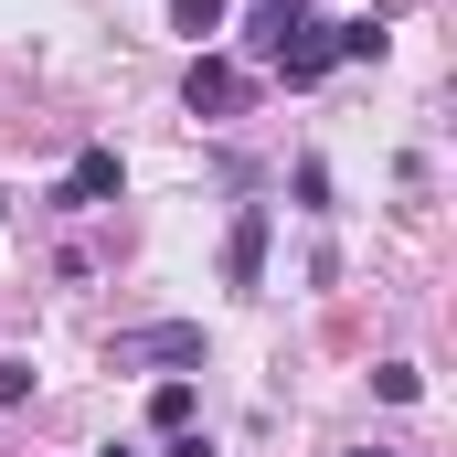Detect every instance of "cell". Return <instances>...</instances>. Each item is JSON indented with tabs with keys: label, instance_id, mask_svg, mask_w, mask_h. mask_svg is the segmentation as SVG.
<instances>
[{
	"label": "cell",
	"instance_id": "obj_1",
	"mask_svg": "<svg viewBox=\"0 0 457 457\" xmlns=\"http://www.w3.org/2000/svg\"><path fill=\"white\" fill-rule=\"evenodd\" d=\"M266 245H277V213H266V203H234V234H224V287L234 298L266 287Z\"/></svg>",
	"mask_w": 457,
	"mask_h": 457
},
{
	"label": "cell",
	"instance_id": "obj_2",
	"mask_svg": "<svg viewBox=\"0 0 457 457\" xmlns=\"http://www.w3.org/2000/svg\"><path fill=\"white\" fill-rule=\"evenodd\" d=\"M245 96H255V75L234 54H192V75H181V107L192 117H245Z\"/></svg>",
	"mask_w": 457,
	"mask_h": 457
},
{
	"label": "cell",
	"instance_id": "obj_3",
	"mask_svg": "<svg viewBox=\"0 0 457 457\" xmlns=\"http://www.w3.org/2000/svg\"><path fill=\"white\" fill-rule=\"evenodd\" d=\"M149 361H203V330L192 320H149V330H117L107 372H149Z\"/></svg>",
	"mask_w": 457,
	"mask_h": 457
},
{
	"label": "cell",
	"instance_id": "obj_4",
	"mask_svg": "<svg viewBox=\"0 0 457 457\" xmlns=\"http://www.w3.org/2000/svg\"><path fill=\"white\" fill-rule=\"evenodd\" d=\"M117 192H128V160H117V149H86V160L54 181V203H64V213H96V203H117Z\"/></svg>",
	"mask_w": 457,
	"mask_h": 457
},
{
	"label": "cell",
	"instance_id": "obj_5",
	"mask_svg": "<svg viewBox=\"0 0 457 457\" xmlns=\"http://www.w3.org/2000/svg\"><path fill=\"white\" fill-rule=\"evenodd\" d=\"M192 415H203V394H192V383H181V372H170V383H160V394H149V426H160V436H181V426H192Z\"/></svg>",
	"mask_w": 457,
	"mask_h": 457
},
{
	"label": "cell",
	"instance_id": "obj_6",
	"mask_svg": "<svg viewBox=\"0 0 457 457\" xmlns=\"http://www.w3.org/2000/svg\"><path fill=\"white\" fill-rule=\"evenodd\" d=\"M309 11H320V0H255V54H277V32L309 21Z\"/></svg>",
	"mask_w": 457,
	"mask_h": 457
},
{
	"label": "cell",
	"instance_id": "obj_7",
	"mask_svg": "<svg viewBox=\"0 0 457 457\" xmlns=\"http://www.w3.org/2000/svg\"><path fill=\"white\" fill-rule=\"evenodd\" d=\"M224 21H234V0H170V32H192V43L224 32Z\"/></svg>",
	"mask_w": 457,
	"mask_h": 457
},
{
	"label": "cell",
	"instance_id": "obj_8",
	"mask_svg": "<svg viewBox=\"0 0 457 457\" xmlns=\"http://www.w3.org/2000/svg\"><path fill=\"white\" fill-rule=\"evenodd\" d=\"M372 394H383V404H415L426 372H415V361H372Z\"/></svg>",
	"mask_w": 457,
	"mask_h": 457
},
{
	"label": "cell",
	"instance_id": "obj_9",
	"mask_svg": "<svg viewBox=\"0 0 457 457\" xmlns=\"http://www.w3.org/2000/svg\"><path fill=\"white\" fill-rule=\"evenodd\" d=\"M32 394V361H0V404H21Z\"/></svg>",
	"mask_w": 457,
	"mask_h": 457
},
{
	"label": "cell",
	"instance_id": "obj_10",
	"mask_svg": "<svg viewBox=\"0 0 457 457\" xmlns=\"http://www.w3.org/2000/svg\"><path fill=\"white\" fill-rule=\"evenodd\" d=\"M170 457H213V436H192V426H181V436H170Z\"/></svg>",
	"mask_w": 457,
	"mask_h": 457
},
{
	"label": "cell",
	"instance_id": "obj_11",
	"mask_svg": "<svg viewBox=\"0 0 457 457\" xmlns=\"http://www.w3.org/2000/svg\"><path fill=\"white\" fill-rule=\"evenodd\" d=\"M341 457H404V447H341Z\"/></svg>",
	"mask_w": 457,
	"mask_h": 457
},
{
	"label": "cell",
	"instance_id": "obj_12",
	"mask_svg": "<svg viewBox=\"0 0 457 457\" xmlns=\"http://www.w3.org/2000/svg\"><path fill=\"white\" fill-rule=\"evenodd\" d=\"M96 457H138V447H96Z\"/></svg>",
	"mask_w": 457,
	"mask_h": 457
},
{
	"label": "cell",
	"instance_id": "obj_13",
	"mask_svg": "<svg viewBox=\"0 0 457 457\" xmlns=\"http://www.w3.org/2000/svg\"><path fill=\"white\" fill-rule=\"evenodd\" d=\"M0 213H11V192H0Z\"/></svg>",
	"mask_w": 457,
	"mask_h": 457
}]
</instances>
